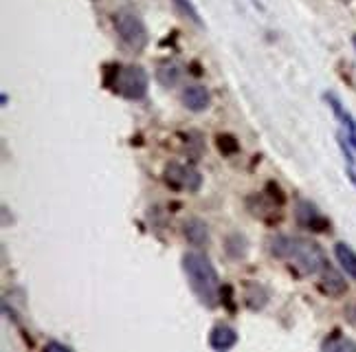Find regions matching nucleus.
Returning a JSON list of instances; mask_svg holds the SVG:
<instances>
[{
  "mask_svg": "<svg viewBox=\"0 0 356 352\" xmlns=\"http://www.w3.org/2000/svg\"><path fill=\"white\" fill-rule=\"evenodd\" d=\"M176 5H181V7H183V11H185V13H189V18L194 20L196 24H200V20H198V13L194 11V7H191V5L187 3V0H176Z\"/></svg>",
  "mask_w": 356,
  "mask_h": 352,
  "instance_id": "14",
  "label": "nucleus"
},
{
  "mask_svg": "<svg viewBox=\"0 0 356 352\" xmlns=\"http://www.w3.org/2000/svg\"><path fill=\"white\" fill-rule=\"evenodd\" d=\"M297 218H299L301 225L314 229V232H325V227H327V221L319 214V209L314 205H310V202H306V200H301L297 205Z\"/></svg>",
  "mask_w": 356,
  "mask_h": 352,
  "instance_id": "7",
  "label": "nucleus"
},
{
  "mask_svg": "<svg viewBox=\"0 0 356 352\" xmlns=\"http://www.w3.org/2000/svg\"><path fill=\"white\" fill-rule=\"evenodd\" d=\"M211 102V95L204 86H187L183 90V104L189 108V111L200 113V111H207Z\"/></svg>",
  "mask_w": 356,
  "mask_h": 352,
  "instance_id": "8",
  "label": "nucleus"
},
{
  "mask_svg": "<svg viewBox=\"0 0 356 352\" xmlns=\"http://www.w3.org/2000/svg\"><path fill=\"white\" fill-rule=\"evenodd\" d=\"M183 269H185L189 287L196 293L198 300L209 308L218 306V300H220V278H218V271L213 269L207 255L185 253Z\"/></svg>",
  "mask_w": 356,
  "mask_h": 352,
  "instance_id": "2",
  "label": "nucleus"
},
{
  "mask_svg": "<svg viewBox=\"0 0 356 352\" xmlns=\"http://www.w3.org/2000/svg\"><path fill=\"white\" fill-rule=\"evenodd\" d=\"M236 342H238V333L231 326H225V323L216 326L209 335V344L213 350H229L236 346Z\"/></svg>",
  "mask_w": 356,
  "mask_h": 352,
  "instance_id": "10",
  "label": "nucleus"
},
{
  "mask_svg": "<svg viewBox=\"0 0 356 352\" xmlns=\"http://www.w3.org/2000/svg\"><path fill=\"white\" fill-rule=\"evenodd\" d=\"M321 291L330 297H341L348 293V282L343 280V275L334 271L332 266H327L321 271Z\"/></svg>",
  "mask_w": 356,
  "mask_h": 352,
  "instance_id": "6",
  "label": "nucleus"
},
{
  "mask_svg": "<svg viewBox=\"0 0 356 352\" xmlns=\"http://www.w3.org/2000/svg\"><path fill=\"white\" fill-rule=\"evenodd\" d=\"M156 79L163 86H174L178 79H181V66L170 62V64H163L161 69L156 71Z\"/></svg>",
  "mask_w": 356,
  "mask_h": 352,
  "instance_id": "12",
  "label": "nucleus"
},
{
  "mask_svg": "<svg viewBox=\"0 0 356 352\" xmlns=\"http://www.w3.org/2000/svg\"><path fill=\"white\" fill-rule=\"evenodd\" d=\"M117 90L128 99H141L147 93V73L141 66H123L117 73Z\"/></svg>",
  "mask_w": 356,
  "mask_h": 352,
  "instance_id": "4",
  "label": "nucleus"
},
{
  "mask_svg": "<svg viewBox=\"0 0 356 352\" xmlns=\"http://www.w3.org/2000/svg\"><path fill=\"white\" fill-rule=\"evenodd\" d=\"M47 350H68V346H64V344H58V342H51V344H47Z\"/></svg>",
  "mask_w": 356,
  "mask_h": 352,
  "instance_id": "15",
  "label": "nucleus"
},
{
  "mask_svg": "<svg viewBox=\"0 0 356 352\" xmlns=\"http://www.w3.org/2000/svg\"><path fill=\"white\" fill-rule=\"evenodd\" d=\"M115 29L119 33V38L126 42L130 49L141 51L147 45V29L143 20L136 16L134 11H121L115 18Z\"/></svg>",
  "mask_w": 356,
  "mask_h": 352,
  "instance_id": "3",
  "label": "nucleus"
},
{
  "mask_svg": "<svg viewBox=\"0 0 356 352\" xmlns=\"http://www.w3.org/2000/svg\"><path fill=\"white\" fill-rule=\"evenodd\" d=\"M341 3H350V0H341Z\"/></svg>",
  "mask_w": 356,
  "mask_h": 352,
  "instance_id": "17",
  "label": "nucleus"
},
{
  "mask_svg": "<svg viewBox=\"0 0 356 352\" xmlns=\"http://www.w3.org/2000/svg\"><path fill=\"white\" fill-rule=\"evenodd\" d=\"M270 253L282 260L293 262V266L304 275H314L325 269V255L317 242L299 236H277L270 240Z\"/></svg>",
  "mask_w": 356,
  "mask_h": 352,
  "instance_id": "1",
  "label": "nucleus"
},
{
  "mask_svg": "<svg viewBox=\"0 0 356 352\" xmlns=\"http://www.w3.org/2000/svg\"><path fill=\"white\" fill-rule=\"evenodd\" d=\"M183 236L187 238L189 245L194 247H204L209 242V229L200 218H189L183 225Z\"/></svg>",
  "mask_w": 356,
  "mask_h": 352,
  "instance_id": "9",
  "label": "nucleus"
},
{
  "mask_svg": "<svg viewBox=\"0 0 356 352\" xmlns=\"http://www.w3.org/2000/svg\"><path fill=\"white\" fill-rule=\"evenodd\" d=\"M165 181L168 185L176 187V189H187V192H198L202 176L196 168L191 166H183V163H170L165 168Z\"/></svg>",
  "mask_w": 356,
  "mask_h": 352,
  "instance_id": "5",
  "label": "nucleus"
},
{
  "mask_svg": "<svg viewBox=\"0 0 356 352\" xmlns=\"http://www.w3.org/2000/svg\"><path fill=\"white\" fill-rule=\"evenodd\" d=\"M352 42H354V49H356V35H354V40H352Z\"/></svg>",
  "mask_w": 356,
  "mask_h": 352,
  "instance_id": "16",
  "label": "nucleus"
},
{
  "mask_svg": "<svg viewBox=\"0 0 356 352\" xmlns=\"http://www.w3.org/2000/svg\"><path fill=\"white\" fill-rule=\"evenodd\" d=\"M321 350H325V352H356V344L341 335H334L321 344Z\"/></svg>",
  "mask_w": 356,
  "mask_h": 352,
  "instance_id": "13",
  "label": "nucleus"
},
{
  "mask_svg": "<svg viewBox=\"0 0 356 352\" xmlns=\"http://www.w3.org/2000/svg\"><path fill=\"white\" fill-rule=\"evenodd\" d=\"M334 253H337V260L341 266H343L346 273L356 280V253H354V249L350 245H346V242H337Z\"/></svg>",
  "mask_w": 356,
  "mask_h": 352,
  "instance_id": "11",
  "label": "nucleus"
}]
</instances>
